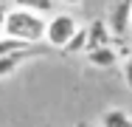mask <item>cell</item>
I'll return each instance as SVG.
<instances>
[{
	"mask_svg": "<svg viewBox=\"0 0 132 127\" xmlns=\"http://www.w3.org/2000/svg\"><path fill=\"white\" fill-rule=\"evenodd\" d=\"M112 31L107 20H93L87 25V51H96V48H104V45H112Z\"/></svg>",
	"mask_w": 132,
	"mask_h": 127,
	"instance_id": "277c9868",
	"label": "cell"
},
{
	"mask_svg": "<svg viewBox=\"0 0 132 127\" xmlns=\"http://www.w3.org/2000/svg\"><path fill=\"white\" fill-rule=\"evenodd\" d=\"M129 34H132V17H129Z\"/></svg>",
	"mask_w": 132,
	"mask_h": 127,
	"instance_id": "5bb4252c",
	"label": "cell"
},
{
	"mask_svg": "<svg viewBox=\"0 0 132 127\" xmlns=\"http://www.w3.org/2000/svg\"><path fill=\"white\" fill-rule=\"evenodd\" d=\"M14 9H28V11H37V14H51L56 0H11Z\"/></svg>",
	"mask_w": 132,
	"mask_h": 127,
	"instance_id": "ba28073f",
	"label": "cell"
},
{
	"mask_svg": "<svg viewBox=\"0 0 132 127\" xmlns=\"http://www.w3.org/2000/svg\"><path fill=\"white\" fill-rule=\"evenodd\" d=\"M81 51L87 54V25H81L79 31L73 34V40L65 45V54H81Z\"/></svg>",
	"mask_w": 132,
	"mask_h": 127,
	"instance_id": "9c48e42d",
	"label": "cell"
},
{
	"mask_svg": "<svg viewBox=\"0 0 132 127\" xmlns=\"http://www.w3.org/2000/svg\"><path fill=\"white\" fill-rule=\"evenodd\" d=\"M56 3H62V6H81L84 0H56Z\"/></svg>",
	"mask_w": 132,
	"mask_h": 127,
	"instance_id": "4fadbf2b",
	"label": "cell"
},
{
	"mask_svg": "<svg viewBox=\"0 0 132 127\" xmlns=\"http://www.w3.org/2000/svg\"><path fill=\"white\" fill-rule=\"evenodd\" d=\"M45 31H48L45 14H37V11H28V9H9L6 37H14V40L28 43V45H37V43L45 40Z\"/></svg>",
	"mask_w": 132,
	"mask_h": 127,
	"instance_id": "6da1fadb",
	"label": "cell"
},
{
	"mask_svg": "<svg viewBox=\"0 0 132 127\" xmlns=\"http://www.w3.org/2000/svg\"><path fill=\"white\" fill-rule=\"evenodd\" d=\"M31 48L28 43H23V40H14V37H0V59L3 57H9V54H17V51H26Z\"/></svg>",
	"mask_w": 132,
	"mask_h": 127,
	"instance_id": "30bf717a",
	"label": "cell"
},
{
	"mask_svg": "<svg viewBox=\"0 0 132 127\" xmlns=\"http://www.w3.org/2000/svg\"><path fill=\"white\" fill-rule=\"evenodd\" d=\"M81 25L79 20L73 17V14H53V17H48V31H45V43L51 45V48H62L65 51V45L73 40V34L79 31Z\"/></svg>",
	"mask_w": 132,
	"mask_h": 127,
	"instance_id": "7a4b0ae2",
	"label": "cell"
},
{
	"mask_svg": "<svg viewBox=\"0 0 132 127\" xmlns=\"http://www.w3.org/2000/svg\"><path fill=\"white\" fill-rule=\"evenodd\" d=\"M124 82H127V88L132 90V57L124 59Z\"/></svg>",
	"mask_w": 132,
	"mask_h": 127,
	"instance_id": "8fae6325",
	"label": "cell"
},
{
	"mask_svg": "<svg viewBox=\"0 0 132 127\" xmlns=\"http://www.w3.org/2000/svg\"><path fill=\"white\" fill-rule=\"evenodd\" d=\"M6 17H9V9L0 6V37H6Z\"/></svg>",
	"mask_w": 132,
	"mask_h": 127,
	"instance_id": "7c38bea8",
	"label": "cell"
},
{
	"mask_svg": "<svg viewBox=\"0 0 132 127\" xmlns=\"http://www.w3.org/2000/svg\"><path fill=\"white\" fill-rule=\"evenodd\" d=\"M87 59H90V65H96V68H112L115 62H121L115 45H104V48L87 51Z\"/></svg>",
	"mask_w": 132,
	"mask_h": 127,
	"instance_id": "5b68a950",
	"label": "cell"
},
{
	"mask_svg": "<svg viewBox=\"0 0 132 127\" xmlns=\"http://www.w3.org/2000/svg\"><path fill=\"white\" fill-rule=\"evenodd\" d=\"M101 127H132V116L127 110H121V107H110L101 113Z\"/></svg>",
	"mask_w": 132,
	"mask_h": 127,
	"instance_id": "8992f818",
	"label": "cell"
},
{
	"mask_svg": "<svg viewBox=\"0 0 132 127\" xmlns=\"http://www.w3.org/2000/svg\"><path fill=\"white\" fill-rule=\"evenodd\" d=\"M129 17H132V0H115L110 14H107V25L112 31V37H124L129 34Z\"/></svg>",
	"mask_w": 132,
	"mask_h": 127,
	"instance_id": "3957f363",
	"label": "cell"
},
{
	"mask_svg": "<svg viewBox=\"0 0 132 127\" xmlns=\"http://www.w3.org/2000/svg\"><path fill=\"white\" fill-rule=\"evenodd\" d=\"M28 57H31V48H26V51H17V54H9V57H3L0 59V79L3 76H11L23 62H26Z\"/></svg>",
	"mask_w": 132,
	"mask_h": 127,
	"instance_id": "52a82bcc",
	"label": "cell"
}]
</instances>
